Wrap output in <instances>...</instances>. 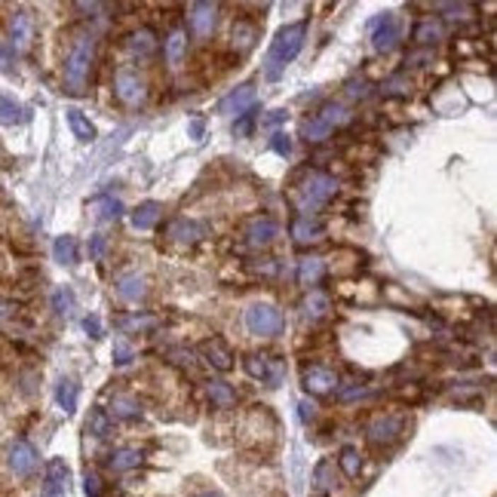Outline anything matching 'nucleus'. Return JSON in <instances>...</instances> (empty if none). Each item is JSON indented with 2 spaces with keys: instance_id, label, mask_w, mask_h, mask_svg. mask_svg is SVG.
Listing matches in <instances>:
<instances>
[{
  "instance_id": "nucleus-1",
  "label": "nucleus",
  "mask_w": 497,
  "mask_h": 497,
  "mask_svg": "<svg viewBox=\"0 0 497 497\" xmlns=\"http://www.w3.org/2000/svg\"><path fill=\"white\" fill-rule=\"evenodd\" d=\"M304 37H307V25L304 22L285 25V28L276 31V37L270 40V50H267V62H264V77L267 80H280L285 64H292L295 59H298Z\"/></svg>"
},
{
  "instance_id": "nucleus-2",
  "label": "nucleus",
  "mask_w": 497,
  "mask_h": 497,
  "mask_svg": "<svg viewBox=\"0 0 497 497\" xmlns=\"http://www.w3.org/2000/svg\"><path fill=\"white\" fill-rule=\"evenodd\" d=\"M89 68H92V37L83 34L74 40L68 59H64V89L74 96H83L89 83Z\"/></svg>"
},
{
  "instance_id": "nucleus-3",
  "label": "nucleus",
  "mask_w": 497,
  "mask_h": 497,
  "mask_svg": "<svg viewBox=\"0 0 497 497\" xmlns=\"http://www.w3.org/2000/svg\"><path fill=\"white\" fill-rule=\"evenodd\" d=\"M298 190H301V202H304V209H316V206L329 202V200L338 193V181L331 178L329 172L304 169V181L298 184Z\"/></svg>"
},
{
  "instance_id": "nucleus-4",
  "label": "nucleus",
  "mask_w": 497,
  "mask_h": 497,
  "mask_svg": "<svg viewBox=\"0 0 497 497\" xmlns=\"http://www.w3.org/2000/svg\"><path fill=\"white\" fill-rule=\"evenodd\" d=\"M282 326H285V319H282L280 307H273V304H252V307L246 310V329L258 338L280 335Z\"/></svg>"
},
{
  "instance_id": "nucleus-5",
  "label": "nucleus",
  "mask_w": 497,
  "mask_h": 497,
  "mask_svg": "<svg viewBox=\"0 0 497 497\" xmlns=\"http://www.w3.org/2000/svg\"><path fill=\"white\" fill-rule=\"evenodd\" d=\"M246 372L248 377H255V381H261L267 387H280L285 377V362L267 353H252V356H246Z\"/></svg>"
},
{
  "instance_id": "nucleus-6",
  "label": "nucleus",
  "mask_w": 497,
  "mask_h": 497,
  "mask_svg": "<svg viewBox=\"0 0 497 497\" xmlns=\"http://www.w3.org/2000/svg\"><path fill=\"white\" fill-rule=\"evenodd\" d=\"M114 92H117V98L123 101V105L135 108V105H142V101L147 98V83L138 77V71L120 68L117 77H114Z\"/></svg>"
},
{
  "instance_id": "nucleus-7",
  "label": "nucleus",
  "mask_w": 497,
  "mask_h": 497,
  "mask_svg": "<svg viewBox=\"0 0 497 497\" xmlns=\"http://www.w3.org/2000/svg\"><path fill=\"white\" fill-rule=\"evenodd\" d=\"M402 430H405L402 418H396V414H377V418L368 423L365 436L372 445H393V442L402 436Z\"/></svg>"
},
{
  "instance_id": "nucleus-8",
  "label": "nucleus",
  "mask_w": 497,
  "mask_h": 497,
  "mask_svg": "<svg viewBox=\"0 0 497 497\" xmlns=\"http://www.w3.org/2000/svg\"><path fill=\"white\" fill-rule=\"evenodd\" d=\"M37 467H40L37 448L31 445V442H25V439H16L13 445H9V469H13L18 479H28Z\"/></svg>"
},
{
  "instance_id": "nucleus-9",
  "label": "nucleus",
  "mask_w": 497,
  "mask_h": 497,
  "mask_svg": "<svg viewBox=\"0 0 497 497\" xmlns=\"http://www.w3.org/2000/svg\"><path fill=\"white\" fill-rule=\"evenodd\" d=\"M255 86L252 83H243L239 89H234V92H227L224 98L218 101V114H224V117H243V114H248V110L255 108Z\"/></svg>"
},
{
  "instance_id": "nucleus-10",
  "label": "nucleus",
  "mask_w": 497,
  "mask_h": 497,
  "mask_svg": "<svg viewBox=\"0 0 497 497\" xmlns=\"http://www.w3.org/2000/svg\"><path fill=\"white\" fill-rule=\"evenodd\" d=\"M68 482H71V467L62 457H52L46 464V479H43V491L40 497H64L68 494Z\"/></svg>"
},
{
  "instance_id": "nucleus-11",
  "label": "nucleus",
  "mask_w": 497,
  "mask_h": 497,
  "mask_svg": "<svg viewBox=\"0 0 497 497\" xmlns=\"http://www.w3.org/2000/svg\"><path fill=\"white\" fill-rule=\"evenodd\" d=\"M301 384H304V390L313 393V396H326L338 387V375L326 365H310V368L301 372Z\"/></svg>"
},
{
  "instance_id": "nucleus-12",
  "label": "nucleus",
  "mask_w": 497,
  "mask_h": 497,
  "mask_svg": "<svg viewBox=\"0 0 497 497\" xmlns=\"http://www.w3.org/2000/svg\"><path fill=\"white\" fill-rule=\"evenodd\" d=\"M396 40H399V18L393 13H384L377 22L372 25V46L377 52H390Z\"/></svg>"
},
{
  "instance_id": "nucleus-13",
  "label": "nucleus",
  "mask_w": 497,
  "mask_h": 497,
  "mask_svg": "<svg viewBox=\"0 0 497 497\" xmlns=\"http://www.w3.org/2000/svg\"><path fill=\"white\" fill-rule=\"evenodd\" d=\"M200 356H202V362L212 365L215 372H230V368H234V353H230V347L221 338H206V341H202Z\"/></svg>"
},
{
  "instance_id": "nucleus-14",
  "label": "nucleus",
  "mask_w": 497,
  "mask_h": 497,
  "mask_svg": "<svg viewBox=\"0 0 497 497\" xmlns=\"http://www.w3.org/2000/svg\"><path fill=\"white\" fill-rule=\"evenodd\" d=\"M188 25L197 37H209L218 25V6L215 4H190L188 6Z\"/></svg>"
},
{
  "instance_id": "nucleus-15",
  "label": "nucleus",
  "mask_w": 497,
  "mask_h": 497,
  "mask_svg": "<svg viewBox=\"0 0 497 497\" xmlns=\"http://www.w3.org/2000/svg\"><path fill=\"white\" fill-rule=\"evenodd\" d=\"M276 234H280V227H276V221L270 215H255L246 224V243L255 246V248L270 246L273 239H276Z\"/></svg>"
},
{
  "instance_id": "nucleus-16",
  "label": "nucleus",
  "mask_w": 497,
  "mask_h": 497,
  "mask_svg": "<svg viewBox=\"0 0 497 497\" xmlns=\"http://www.w3.org/2000/svg\"><path fill=\"white\" fill-rule=\"evenodd\" d=\"M329 310H331V301H329V295L322 292V289H310V292H307V298L301 301V316H304V319H310V322L326 319V316H329Z\"/></svg>"
},
{
  "instance_id": "nucleus-17",
  "label": "nucleus",
  "mask_w": 497,
  "mask_h": 497,
  "mask_svg": "<svg viewBox=\"0 0 497 497\" xmlns=\"http://www.w3.org/2000/svg\"><path fill=\"white\" fill-rule=\"evenodd\" d=\"M166 236H169L172 243H178V246H193L202 236V230L193 224V221H188V218H172L169 224H166Z\"/></svg>"
},
{
  "instance_id": "nucleus-18",
  "label": "nucleus",
  "mask_w": 497,
  "mask_h": 497,
  "mask_svg": "<svg viewBox=\"0 0 497 497\" xmlns=\"http://www.w3.org/2000/svg\"><path fill=\"white\" fill-rule=\"evenodd\" d=\"M163 52H166V62H169L172 68H181L184 55H188V31H184V28H172L166 43H163Z\"/></svg>"
},
{
  "instance_id": "nucleus-19",
  "label": "nucleus",
  "mask_w": 497,
  "mask_h": 497,
  "mask_svg": "<svg viewBox=\"0 0 497 497\" xmlns=\"http://www.w3.org/2000/svg\"><path fill=\"white\" fill-rule=\"evenodd\" d=\"M292 239L298 246H310V243H316V239L322 236V224L316 218H310V215H298L292 221Z\"/></svg>"
},
{
  "instance_id": "nucleus-20",
  "label": "nucleus",
  "mask_w": 497,
  "mask_h": 497,
  "mask_svg": "<svg viewBox=\"0 0 497 497\" xmlns=\"http://www.w3.org/2000/svg\"><path fill=\"white\" fill-rule=\"evenodd\" d=\"M117 295L123 301L129 304H135V301H142L144 295H147V280L144 276H138V273H123V276H117Z\"/></svg>"
},
{
  "instance_id": "nucleus-21",
  "label": "nucleus",
  "mask_w": 497,
  "mask_h": 497,
  "mask_svg": "<svg viewBox=\"0 0 497 497\" xmlns=\"http://www.w3.org/2000/svg\"><path fill=\"white\" fill-rule=\"evenodd\" d=\"M126 46L132 55H138V59H147L151 52H156V34L151 28H138V31L126 37Z\"/></svg>"
},
{
  "instance_id": "nucleus-22",
  "label": "nucleus",
  "mask_w": 497,
  "mask_h": 497,
  "mask_svg": "<svg viewBox=\"0 0 497 497\" xmlns=\"http://www.w3.org/2000/svg\"><path fill=\"white\" fill-rule=\"evenodd\" d=\"M160 218H163V206L156 200H147L132 212V227L135 230H154Z\"/></svg>"
},
{
  "instance_id": "nucleus-23",
  "label": "nucleus",
  "mask_w": 497,
  "mask_h": 497,
  "mask_svg": "<svg viewBox=\"0 0 497 497\" xmlns=\"http://www.w3.org/2000/svg\"><path fill=\"white\" fill-rule=\"evenodd\" d=\"M110 421L114 418H123V421H132L142 414V402L135 399V396H129V393H114V399H110Z\"/></svg>"
},
{
  "instance_id": "nucleus-24",
  "label": "nucleus",
  "mask_w": 497,
  "mask_h": 497,
  "mask_svg": "<svg viewBox=\"0 0 497 497\" xmlns=\"http://www.w3.org/2000/svg\"><path fill=\"white\" fill-rule=\"evenodd\" d=\"M77 255H80V248H77V239H74L71 234L55 236V243H52V258H55V261H59L62 267H74V264H77Z\"/></svg>"
},
{
  "instance_id": "nucleus-25",
  "label": "nucleus",
  "mask_w": 497,
  "mask_h": 497,
  "mask_svg": "<svg viewBox=\"0 0 497 497\" xmlns=\"http://www.w3.org/2000/svg\"><path fill=\"white\" fill-rule=\"evenodd\" d=\"M9 37H13L16 50H25V46L31 43V37H34V22H31V16H28V13H16L13 22H9Z\"/></svg>"
},
{
  "instance_id": "nucleus-26",
  "label": "nucleus",
  "mask_w": 497,
  "mask_h": 497,
  "mask_svg": "<svg viewBox=\"0 0 497 497\" xmlns=\"http://www.w3.org/2000/svg\"><path fill=\"white\" fill-rule=\"evenodd\" d=\"M77 396H80L77 381H71V377H62V381L55 384V402H59V409H62L64 414H74V411H77Z\"/></svg>"
},
{
  "instance_id": "nucleus-27",
  "label": "nucleus",
  "mask_w": 497,
  "mask_h": 497,
  "mask_svg": "<svg viewBox=\"0 0 497 497\" xmlns=\"http://www.w3.org/2000/svg\"><path fill=\"white\" fill-rule=\"evenodd\" d=\"M442 34H445V28H442V22H436V18H423V22L414 25V43L418 46H433L442 40Z\"/></svg>"
},
{
  "instance_id": "nucleus-28",
  "label": "nucleus",
  "mask_w": 497,
  "mask_h": 497,
  "mask_svg": "<svg viewBox=\"0 0 497 497\" xmlns=\"http://www.w3.org/2000/svg\"><path fill=\"white\" fill-rule=\"evenodd\" d=\"M68 126H71L77 142H96V126L89 123V117L83 114V110H77V108L68 110Z\"/></svg>"
},
{
  "instance_id": "nucleus-29",
  "label": "nucleus",
  "mask_w": 497,
  "mask_h": 497,
  "mask_svg": "<svg viewBox=\"0 0 497 497\" xmlns=\"http://www.w3.org/2000/svg\"><path fill=\"white\" fill-rule=\"evenodd\" d=\"M258 40V25L248 22V18H239V22L234 25V46L239 52H248Z\"/></svg>"
},
{
  "instance_id": "nucleus-30",
  "label": "nucleus",
  "mask_w": 497,
  "mask_h": 497,
  "mask_svg": "<svg viewBox=\"0 0 497 497\" xmlns=\"http://www.w3.org/2000/svg\"><path fill=\"white\" fill-rule=\"evenodd\" d=\"M331 132H335V129H331L322 117H310V120H304V126H301V138H304V142H310V144L326 142Z\"/></svg>"
},
{
  "instance_id": "nucleus-31",
  "label": "nucleus",
  "mask_w": 497,
  "mask_h": 497,
  "mask_svg": "<svg viewBox=\"0 0 497 497\" xmlns=\"http://www.w3.org/2000/svg\"><path fill=\"white\" fill-rule=\"evenodd\" d=\"M206 393L212 405H218V409H230V405H236V390L224 381H209L206 384Z\"/></svg>"
},
{
  "instance_id": "nucleus-32",
  "label": "nucleus",
  "mask_w": 497,
  "mask_h": 497,
  "mask_svg": "<svg viewBox=\"0 0 497 497\" xmlns=\"http://www.w3.org/2000/svg\"><path fill=\"white\" fill-rule=\"evenodd\" d=\"M86 433H92V436H98V439H108L110 433H114V421H110V414L105 409H92L89 418H86Z\"/></svg>"
},
{
  "instance_id": "nucleus-33",
  "label": "nucleus",
  "mask_w": 497,
  "mask_h": 497,
  "mask_svg": "<svg viewBox=\"0 0 497 497\" xmlns=\"http://www.w3.org/2000/svg\"><path fill=\"white\" fill-rule=\"evenodd\" d=\"M89 212H96V218H101V221H117L123 215V202L114 197H98L89 202Z\"/></svg>"
},
{
  "instance_id": "nucleus-34",
  "label": "nucleus",
  "mask_w": 497,
  "mask_h": 497,
  "mask_svg": "<svg viewBox=\"0 0 497 497\" xmlns=\"http://www.w3.org/2000/svg\"><path fill=\"white\" fill-rule=\"evenodd\" d=\"M322 273H326V264H322L319 258H304V261L298 264V282L307 285V289L322 280Z\"/></svg>"
},
{
  "instance_id": "nucleus-35",
  "label": "nucleus",
  "mask_w": 497,
  "mask_h": 497,
  "mask_svg": "<svg viewBox=\"0 0 497 497\" xmlns=\"http://www.w3.org/2000/svg\"><path fill=\"white\" fill-rule=\"evenodd\" d=\"M138 464H142V451H138V448H117L114 455H110V460H108V467L117 469V473H126V469H132Z\"/></svg>"
},
{
  "instance_id": "nucleus-36",
  "label": "nucleus",
  "mask_w": 497,
  "mask_h": 497,
  "mask_svg": "<svg viewBox=\"0 0 497 497\" xmlns=\"http://www.w3.org/2000/svg\"><path fill=\"white\" fill-rule=\"evenodd\" d=\"M28 120V110L22 105H16L13 98L0 96V123L4 126H16V123H25Z\"/></svg>"
},
{
  "instance_id": "nucleus-37",
  "label": "nucleus",
  "mask_w": 497,
  "mask_h": 497,
  "mask_svg": "<svg viewBox=\"0 0 497 497\" xmlns=\"http://www.w3.org/2000/svg\"><path fill=\"white\" fill-rule=\"evenodd\" d=\"M338 467H341V473H344L347 479H356L359 476V469H362V457H359V451L356 448H341V455H338Z\"/></svg>"
},
{
  "instance_id": "nucleus-38",
  "label": "nucleus",
  "mask_w": 497,
  "mask_h": 497,
  "mask_svg": "<svg viewBox=\"0 0 497 497\" xmlns=\"http://www.w3.org/2000/svg\"><path fill=\"white\" fill-rule=\"evenodd\" d=\"M74 304H77V298H74V292L68 285H59V289L52 292V310L59 313V316H71Z\"/></svg>"
},
{
  "instance_id": "nucleus-39",
  "label": "nucleus",
  "mask_w": 497,
  "mask_h": 497,
  "mask_svg": "<svg viewBox=\"0 0 497 497\" xmlns=\"http://www.w3.org/2000/svg\"><path fill=\"white\" fill-rule=\"evenodd\" d=\"M316 117H322L331 129H335V126H341V123H347V120H350V110H347L344 105H338V101H329V105H322V110H319Z\"/></svg>"
},
{
  "instance_id": "nucleus-40",
  "label": "nucleus",
  "mask_w": 497,
  "mask_h": 497,
  "mask_svg": "<svg viewBox=\"0 0 497 497\" xmlns=\"http://www.w3.org/2000/svg\"><path fill=\"white\" fill-rule=\"evenodd\" d=\"M335 464H331V460H319L316 464V469H313V482H316V488L319 491H331V488H335Z\"/></svg>"
},
{
  "instance_id": "nucleus-41",
  "label": "nucleus",
  "mask_w": 497,
  "mask_h": 497,
  "mask_svg": "<svg viewBox=\"0 0 497 497\" xmlns=\"http://www.w3.org/2000/svg\"><path fill=\"white\" fill-rule=\"evenodd\" d=\"M117 326L123 331H147L156 326V316H138V313H132V316H120Z\"/></svg>"
},
{
  "instance_id": "nucleus-42",
  "label": "nucleus",
  "mask_w": 497,
  "mask_h": 497,
  "mask_svg": "<svg viewBox=\"0 0 497 497\" xmlns=\"http://www.w3.org/2000/svg\"><path fill=\"white\" fill-rule=\"evenodd\" d=\"M110 356H114L117 365H129V362L135 359V350H132V344H129V341L117 338V341H114V350H110Z\"/></svg>"
},
{
  "instance_id": "nucleus-43",
  "label": "nucleus",
  "mask_w": 497,
  "mask_h": 497,
  "mask_svg": "<svg viewBox=\"0 0 497 497\" xmlns=\"http://www.w3.org/2000/svg\"><path fill=\"white\" fill-rule=\"evenodd\" d=\"M381 92L384 96H411V83H405L402 77H393V80L384 83Z\"/></svg>"
},
{
  "instance_id": "nucleus-44",
  "label": "nucleus",
  "mask_w": 497,
  "mask_h": 497,
  "mask_svg": "<svg viewBox=\"0 0 497 497\" xmlns=\"http://www.w3.org/2000/svg\"><path fill=\"white\" fill-rule=\"evenodd\" d=\"M83 494H86V497H101V479H98V473H86V476H83Z\"/></svg>"
},
{
  "instance_id": "nucleus-45",
  "label": "nucleus",
  "mask_w": 497,
  "mask_h": 497,
  "mask_svg": "<svg viewBox=\"0 0 497 497\" xmlns=\"http://www.w3.org/2000/svg\"><path fill=\"white\" fill-rule=\"evenodd\" d=\"M270 147H273V154L289 156V154H292V138H289V135H282V132H276V135L270 138Z\"/></svg>"
},
{
  "instance_id": "nucleus-46",
  "label": "nucleus",
  "mask_w": 497,
  "mask_h": 497,
  "mask_svg": "<svg viewBox=\"0 0 497 497\" xmlns=\"http://www.w3.org/2000/svg\"><path fill=\"white\" fill-rule=\"evenodd\" d=\"M105 248H108V239L96 234V236H89V258H96V261H101L105 258Z\"/></svg>"
},
{
  "instance_id": "nucleus-47",
  "label": "nucleus",
  "mask_w": 497,
  "mask_h": 497,
  "mask_svg": "<svg viewBox=\"0 0 497 497\" xmlns=\"http://www.w3.org/2000/svg\"><path fill=\"white\" fill-rule=\"evenodd\" d=\"M248 270H255V273H261V276H273L276 273V261H273V258H261V261L248 264Z\"/></svg>"
},
{
  "instance_id": "nucleus-48",
  "label": "nucleus",
  "mask_w": 497,
  "mask_h": 497,
  "mask_svg": "<svg viewBox=\"0 0 497 497\" xmlns=\"http://www.w3.org/2000/svg\"><path fill=\"white\" fill-rule=\"evenodd\" d=\"M202 132H206V120H202V117H193L190 123H188V135L193 138V142H200Z\"/></svg>"
},
{
  "instance_id": "nucleus-49",
  "label": "nucleus",
  "mask_w": 497,
  "mask_h": 497,
  "mask_svg": "<svg viewBox=\"0 0 497 497\" xmlns=\"http://www.w3.org/2000/svg\"><path fill=\"white\" fill-rule=\"evenodd\" d=\"M285 117H289V110H270L264 120H261V126L264 129H270V126H280V123H285Z\"/></svg>"
},
{
  "instance_id": "nucleus-50",
  "label": "nucleus",
  "mask_w": 497,
  "mask_h": 497,
  "mask_svg": "<svg viewBox=\"0 0 497 497\" xmlns=\"http://www.w3.org/2000/svg\"><path fill=\"white\" fill-rule=\"evenodd\" d=\"M83 329H86L89 338H101V319L98 316H86L83 319Z\"/></svg>"
},
{
  "instance_id": "nucleus-51",
  "label": "nucleus",
  "mask_w": 497,
  "mask_h": 497,
  "mask_svg": "<svg viewBox=\"0 0 497 497\" xmlns=\"http://www.w3.org/2000/svg\"><path fill=\"white\" fill-rule=\"evenodd\" d=\"M347 96H350V98H365V96H368V83H365V80L350 83V86H347Z\"/></svg>"
},
{
  "instance_id": "nucleus-52",
  "label": "nucleus",
  "mask_w": 497,
  "mask_h": 497,
  "mask_svg": "<svg viewBox=\"0 0 497 497\" xmlns=\"http://www.w3.org/2000/svg\"><path fill=\"white\" fill-rule=\"evenodd\" d=\"M298 414H301V421L307 423V421H313V414H316V405L307 402V399H301L298 402Z\"/></svg>"
},
{
  "instance_id": "nucleus-53",
  "label": "nucleus",
  "mask_w": 497,
  "mask_h": 497,
  "mask_svg": "<svg viewBox=\"0 0 497 497\" xmlns=\"http://www.w3.org/2000/svg\"><path fill=\"white\" fill-rule=\"evenodd\" d=\"M9 68H13V50L0 43V71H9Z\"/></svg>"
},
{
  "instance_id": "nucleus-54",
  "label": "nucleus",
  "mask_w": 497,
  "mask_h": 497,
  "mask_svg": "<svg viewBox=\"0 0 497 497\" xmlns=\"http://www.w3.org/2000/svg\"><path fill=\"white\" fill-rule=\"evenodd\" d=\"M16 304L13 301H4V298H0V322H4V319H9V316H16Z\"/></svg>"
},
{
  "instance_id": "nucleus-55",
  "label": "nucleus",
  "mask_w": 497,
  "mask_h": 497,
  "mask_svg": "<svg viewBox=\"0 0 497 497\" xmlns=\"http://www.w3.org/2000/svg\"><path fill=\"white\" fill-rule=\"evenodd\" d=\"M248 126H252V110L239 117V123L234 126V132H236V135H246V132H248Z\"/></svg>"
},
{
  "instance_id": "nucleus-56",
  "label": "nucleus",
  "mask_w": 497,
  "mask_h": 497,
  "mask_svg": "<svg viewBox=\"0 0 497 497\" xmlns=\"http://www.w3.org/2000/svg\"><path fill=\"white\" fill-rule=\"evenodd\" d=\"M356 396H368V390H365V387H353V390L341 393V399H356Z\"/></svg>"
},
{
  "instance_id": "nucleus-57",
  "label": "nucleus",
  "mask_w": 497,
  "mask_h": 497,
  "mask_svg": "<svg viewBox=\"0 0 497 497\" xmlns=\"http://www.w3.org/2000/svg\"><path fill=\"white\" fill-rule=\"evenodd\" d=\"M77 9H80V13H101L105 6H101V4H77Z\"/></svg>"
},
{
  "instance_id": "nucleus-58",
  "label": "nucleus",
  "mask_w": 497,
  "mask_h": 497,
  "mask_svg": "<svg viewBox=\"0 0 497 497\" xmlns=\"http://www.w3.org/2000/svg\"><path fill=\"white\" fill-rule=\"evenodd\" d=\"M200 497H221V494H212V491H206V494H200Z\"/></svg>"
}]
</instances>
